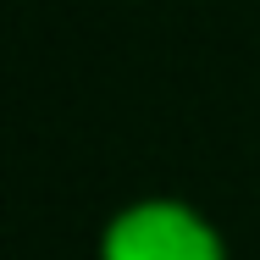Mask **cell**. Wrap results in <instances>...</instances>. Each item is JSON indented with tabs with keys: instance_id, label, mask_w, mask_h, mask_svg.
I'll return each instance as SVG.
<instances>
[{
	"instance_id": "cell-1",
	"label": "cell",
	"mask_w": 260,
	"mask_h": 260,
	"mask_svg": "<svg viewBox=\"0 0 260 260\" xmlns=\"http://www.w3.org/2000/svg\"><path fill=\"white\" fill-rule=\"evenodd\" d=\"M105 260H216V238L183 205H133L111 221Z\"/></svg>"
}]
</instances>
